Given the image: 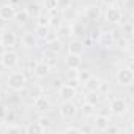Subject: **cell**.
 Returning a JSON list of instances; mask_svg holds the SVG:
<instances>
[{"mask_svg": "<svg viewBox=\"0 0 134 134\" xmlns=\"http://www.w3.org/2000/svg\"><path fill=\"white\" fill-rule=\"evenodd\" d=\"M7 85L14 92H21L27 85V76L22 71H13L7 79Z\"/></svg>", "mask_w": 134, "mask_h": 134, "instance_id": "6da1fadb", "label": "cell"}, {"mask_svg": "<svg viewBox=\"0 0 134 134\" xmlns=\"http://www.w3.org/2000/svg\"><path fill=\"white\" fill-rule=\"evenodd\" d=\"M115 81L121 87H129L134 82L132 68H129V66H121V68H118L117 73H115Z\"/></svg>", "mask_w": 134, "mask_h": 134, "instance_id": "7a4b0ae2", "label": "cell"}, {"mask_svg": "<svg viewBox=\"0 0 134 134\" xmlns=\"http://www.w3.org/2000/svg\"><path fill=\"white\" fill-rule=\"evenodd\" d=\"M58 114H60V117L63 120H71L77 114V106L71 99H63L60 107H58Z\"/></svg>", "mask_w": 134, "mask_h": 134, "instance_id": "3957f363", "label": "cell"}, {"mask_svg": "<svg viewBox=\"0 0 134 134\" xmlns=\"http://www.w3.org/2000/svg\"><path fill=\"white\" fill-rule=\"evenodd\" d=\"M0 63H2L3 68L7 70H13L14 66L19 63V54L16 51H3V54L0 55Z\"/></svg>", "mask_w": 134, "mask_h": 134, "instance_id": "277c9868", "label": "cell"}, {"mask_svg": "<svg viewBox=\"0 0 134 134\" xmlns=\"http://www.w3.org/2000/svg\"><path fill=\"white\" fill-rule=\"evenodd\" d=\"M109 109H110V112L112 114H115V115H123V114H126V110H128V103H126V99L121 96H117V98H112L110 99V103H109Z\"/></svg>", "mask_w": 134, "mask_h": 134, "instance_id": "5b68a950", "label": "cell"}, {"mask_svg": "<svg viewBox=\"0 0 134 134\" xmlns=\"http://www.w3.org/2000/svg\"><path fill=\"white\" fill-rule=\"evenodd\" d=\"M16 43H18V36H16V33H14L13 30L5 29V30L0 32V44H2L5 49L13 47Z\"/></svg>", "mask_w": 134, "mask_h": 134, "instance_id": "8992f818", "label": "cell"}, {"mask_svg": "<svg viewBox=\"0 0 134 134\" xmlns=\"http://www.w3.org/2000/svg\"><path fill=\"white\" fill-rule=\"evenodd\" d=\"M104 18H106V21L110 22V24H120V22L123 21V13H121L118 8H115V7H107Z\"/></svg>", "mask_w": 134, "mask_h": 134, "instance_id": "52a82bcc", "label": "cell"}, {"mask_svg": "<svg viewBox=\"0 0 134 134\" xmlns=\"http://www.w3.org/2000/svg\"><path fill=\"white\" fill-rule=\"evenodd\" d=\"M96 41H98V44H99L101 47L109 49V47H112V46L115 44V36H114L112 32H99Z\"/></svg>", "mask_w": 134, "mask_h": 134, "instance_id": "ba28073f", "label": "cell"}, {"mask_svg": "<svg viewBox=\"0 0 134 134\" xmlns=\"http://www.w3.org/2000/svg\"><path fill=\"white\" fill-rule=\"evenodd\" d=\"M33 107H35L38 112H47V110H51L52 104H51V101H49L47 96L41 95V96H38V98L33 99Z\"/></svg>", "mask_w": 134, "mask_h": 134, "instance_id": "9c48e42d", "label": "cell"}, {"mask_svg": "<svg viewBox=\"0 0 134 134\" xmlns=\"http://www.w3.org/2000/svg\"><path fill=\"white\" fill-rule=\"evenodd\" d=\"M51 66L47 65V62H36V65L33 66V74L36 76V77H40V79H43V77H46V76H49V73H51Z\"/></svg>", "mask_w": 134, "mask_h": 134, "instance_id": "30bf717a", "label": "cell"}, {"mask_svg": "<svg viewBox=\"0 0 134 134\" xmlns=\"http://www.w3.org/2000/svg\"><path fill=\"white\" fill-rule=\"evenodd\" d=\"M14 14H16V8L11 3H5V5L0 7V18L5 19L7 22L8 21H14Z\"/></svg>", "mask_w": 134, "mask_h": 134, "instance_id": "8fae6325", "label": "cell"}, {"mask_svg": "<svg viewBox=\"0 0 134 134\" xmlns=\"http://www.w3.org/2000/svg\"><path fill=\"white\" fill-rule=\"evenodd\" d=\"M103 84V79L98 77V76H90L85 82H84V87L87 88V92H99V87Z\"/></svg>", "mask_w": 134, "mask_h": 134, "instance_id": "7c38bea8", "label": "cell"}, {"mask_svg": "<svg viewBox=\"0 0 134 134\" xmlns=\"http://www.w3.org/2000/svg\"><path fill=\"white\" fill-rule=\"evenodd\" d=\"M110 125V118L106 115H96L93 120V129L96 131H106V128Z\"/></svg>", "mask_w": 134, "mask_h": 134, "instance_id": "4fadbf2b", "label": "cell"}, {"mask_svg": "<svg viewBox=\"0 0 134 134\" xmlns=\"http://www.w3.org/2000/svg\"><path fill=\"white\" fill-rule=\"evenodd\" d=\"M58 92H60V96H62L63 99H73V98L77 95V90H76L74 87L68 85V84H62L60 88H58Z\"/></svg>", "mask_w": 134, "mask_h": 134, "instance_id": "5bb4252c", "label": "cell"}, {"mask_svg": "<svg viewBox=\"0 0 134 134\" xmlns=\"http://www.w3.org/2000/svg\"><path fill=\"white\" fill-rule=\"evenodd\" d=\"M65 65L68 66V68H76V70H79L81 65H82V58H81V55H77V54H68V55L65 57Z\"/></svg>", "mask_w": 134, "mask_h": 134, "instance_id": "9a60e30c", "label": "cell"}, {"mask_svg": "<svg viewBox=\"0 0 134 134\" xmlns=\"http://www.w3.org/2000/svg\"><path fill=\"white\" fill-rule=\"evenodd\" d=\"M21 43H22V46H24L25 49H33V47L36 46V43H38V38L35 36V33L27 32V33H24V35H22Z\"/></svg>", "mask_w": 134, "mask_h": 134, "instance_id": "2e32d148", "label": "cell"}, {"mask_svg": "<svg viewBox=\"0 0 134 134\" xmlns=\"http://www.w3.org/2000/svg\"><path fill=\"white\" fill-rule=\"evenodd\" d=\"M47 51L57 55V54L62 51V40H60L58 36H54V38L47 40Z\"/></svg>", "mask_w": 134, "mask_h": 134, "instance_id": "e0dca14e", "label": "cell"}, {"mask_svg": "<svg viewBox=\"0 0 134 134\" xmlns=\"http://www.w3.org/2000/svg\"><path fill=\"white\" fill-rule=\"evenodd\" d=\"M84 43L81 41V40H73V41H70V44H68V51H70V54H77V55H82L84 54Z\"/></svg>", "mask_w": 134, "mask_h": 134, "instance_id": "ac0fdd59", "label": "cell"}, {"mask_svg": "<svg viewBox=\"0 0 134 134\" xmlns=\"http://www.w3.org/2000/svg\"><path fill=\"white\" fill-rule=\"evenodd\" d=\"M99 16H101V10H99L98 5H90V7H87V10H85V18H87L88 21H96Z\"/></svg>", "mask_w": 134, "mask_h": 134, "instance_id": "d6986e66", "label": "cell"}, {"mask_svg": "<svg viewBox=\"0 0 134 134\" xmlns=\"http://www.w3.org/2000/svg\"><path fill=\"white\" fill-rule=\"evenodd\" d=\"M71 35H74L76 38L85 36V25H84V22H73V25H71Z\"/></svg>", "mask_w": 134, "mask_h": 134, "instance_id": "ffe728a7", "label": "cell"}, {"mask_svg": "<svg viewBox=\"0 0 134 134\" xmlns=\"http://www.w3.org/2000/svg\"><path fill=\"white\" fill-rule=\"evenodd\" d=\"M77 16H79V13H77L74 8H71V7L62 10V18H63L65 21H76Z\"/></svg>", "mask_w": 134, "mask_h": 134, "instance_id": "44dd1931", "label": "cell"}, {"mask_svg": "<svg viewBox=\"0 0 134 134\" xmlns=\"http://www.w3.org/2000/svg\"><path fill=\"white\" fill-rule=\"evenodd\" d=\"M24 10L29 13V16H35V18H36V16H38V14L43 11L41 5H40V3H36V2H32V3H29V5H27Z\"/></svg>", "mask_w": 134, "mask_h": 134, "instance_id": "7402d4cb", "label": "cell"}, {"mask_svg": "<svg viewBox=\"0 0 134 134\" xmlns=\"http://www.w3.org/2000/svg\"><path fill=\"white\" fill-rule=\"evenodd\" d=\"M35 36H36L38 40H47V36H49V27L36 25V27H35Z\"/></svg>", "mask_w": 134, "mask_h": 134, "instance_id": "603a6c76", "label": "cell"}, {"mask_svg": "<svg viewBox=\"0 0 134 134\" xmlns=\"http://www.w3.org/2000/svg\"><path fill=\"white\" fill-rule=\"evenodd\" d=\"M57 36H60V38H70L71 36V25H68V24L58 25L57 27Z\"/></svg>", "mask_w": 134, "mask_h": 134, "instance_id": "cb8c5ba5", "label": "cell"}, {"mask_svg": "<svg viewBox=\"0 0 134 134\" xmlns=\"http://www.w3.org/2000/svg\"><path fill=\"white\" fill-rule=\"evenodd\" d=\"M81 112H82L84 117H92L95 114V104H90V103L84 101L82 103V107H81Z\"/></svg>", "mask_w": 134, "mask_h": 134, "instance_id": "d4e9b609", "label": "cell"}, {"mask_svg": "<svg viewBox=\"0 0 134 134\" xmlns=\"http://www.w3.org/2000/svg\"><path fill=\"white\" fill-rule=\"evenodd\" d=\"M51 24V16L49 14H44L43 11L36 16V25H44V27H49Z\"/></svg>", "mask_w": 134, "mask_h": 134, "instance_id": "484cf974", "label": "cell"}, {"mask_svg": "<svg viewBox=\"0 0 134 134\" xmlns=\"http://www.w3.org/2000/svg\"><path fill=\"white\" fill-rule=\"evenodd\" d=\"M29 13L25 11V10H21V11H16V14H14V21L16 22H19V24H24V22H27L29 21Z\"/></svg>", "mask_w": 134, "mask_h": 134, "instance_id": "4316f807", "label": "cell"}, {"mask_svg": "<svg viewBox=\"0 0 134 134\" xmlns=\"http://www.w3.org/2000/svg\"><path fill=\"white\" fill-rule=\"evenodd\" d=\"M132 32H134V25H132V22H131V21H128V22L121 24V33H125V36L131 38V36H132Z\"/></svg>", "mask_w": 134, "mask_h": 134, "instance_id": "83f0119b", "label": "cell"}, {"mask_svg": "<svg viewBox=\"0 0 134 134\" xmlns=\"http://www.w3.org/2000/svg\"><path fill=\"white\" fill-rule=\"evenodd\" d=\"M85 101L96 106L98 101H99V92H88V93L85 95Z\"/></svg>", "mask_w": 134, "mask_h": 134, "instance_id": "f1b7e54d", "label": "cell"}, {"mask_svg": "<svg viewBox=\"0 0 134 134\" xmlns=\"http://www.w3.org/2000/svg\"><path fill=\"white\" fill-rule=\"evenodd\" d=\"M25 131H27V132H43V131H46V129H44L38 121H33V123H30V125L25 128Z\"/></svg>", "mask_w": 134, "mask_h": 134, "instance_id": "f546056e", "label": "cell"}, {"mask_svg": "<svg viewBox=\"0 0 134 134\" xmlns=\"http://www.w3.org/2000/svg\"><path fill=\"white\" fill-rule=\"evenodd\" d=\"M41 95H44V88L41 87V85H33L32 88H30V96L35 99V98H38V96H41Z\"/></svg>", "mask_w": 134, "mask_h": 134, "instance_id": "4dcf8cb0", "label": "cell"}, {"mask_svg": "<svg viewBox=\"0 0 134 134\" xmlns=\"http://www.w3.org/2000/svg\"><path fill=\"white\" fill-rule=\"evenodd\" d=\"M92 76V73H90V70H77V79L84 84L88 77Z\"/></svg>", "mask_w": 134, "mask_h": 134, "instance_id": "1f68e13d", "label": "cell"}, {"mask_svg": "<svg viewBox=\"0 0 134 134\" xmlns=\"http://www.w3.org/2000/svg\"><path fill=\"white\" fill-rule=\"evenodd\" d=\"M44 8L47 11L58 10V0H44Z\"/></svg>", "mask_w": 134, "mask_h": 134, "instance_id": "d6a6232c", "label": "cell"}, {"mask_svg": "<svg viewBox=\"0 0 134 134\" xmlns=\"http://www.w3.org/2000/svg\"><path fill=\"white\" fill-rule=\"evenodd\" d=\"M117 44H118V47H121V49H126V47H129V44H131V38H128V36H121L118 41H117Z\"/></svg>", "mask_w": 134, "mask_h": 134, "instance_id": "836d02e7", "label": "cell"}, {"mask_svg": "<svg viewBox=\"0 0 134 134\" xmlns=\"http://www.w3.org/2000/svg\"><path fill=\"white\" fill-rule=\"evenodd\" d=\"M36 121H38V123H40V125H41V126H43L44 129H47V128L51 126V120H49L47 117H40V118H38Z\"/></svg>", "mask_w": 134, "mask_h": 134, "instance_id": "e575fe53", "label": "cell"}, {"mask_svg": "<svg viewBox=\"0 0 134 134\" xmlns=\"http://www.w3.org/2000/svg\"><path fill=\"white\" fill-rule=\"evenodd\" d=\"M66 84H68V85H71V87H74V88L77 90V88L81 87V84H82V82H81L77 77H74V79H68V82H66Z\"/></svg>", "mask_w": 134, "mask_h": 134, "instance_id": "d590c367", "label": "cell"}, {"mask_svg": "<svg viewBox=\"0 0 134 134\" xmlns=\"http://www.w3.org/2000/svg\"><path fill=\"white\" fill-rule=\"evenodd\" d=\"M77 77V70L76 68H68V71H66V79H74Z\"/></svg>", "mask_w": 134, "mask_h": 134, "instance_id": "8d00e7d4", "label": "cell"}, {"mask_svg": "<svg viewBox=\"0 0 134 134\" xmlns=\"http://www.w3.org/2000/svg\"><path fill=\"white\" fill-rule=\"evenodd\" d=\"M22 128L21 126H16V125H8L7 126V132H21Z\"/></svg>", "mask_w": 134, "mask_h": 134, "instance_id": "74e56055", "label": "cell"}, {"mask_svg": "<svg viewBox=\"0 0 134 134\" xmlns=\"http://www.w3.org/2000/svg\"><path fill=\"white\" fill-rule=\"evenodd\" d=\"M71 7V0H58V8L63 10V8H68Z\"/></svg>", "mask_w": 134, "mask_h": 134, "instance_id": "f35d334b", "label": "cell"}, {"mask_svg": "<svg viewBox=\"0 0 134 134\" xmlns=\"http://www.w3.org/2000/svg\"><path fill=\"white\" fill-rule=\"evenodd\" d=\"M14 118H16V114H14V110H8V112H7V117H5V120H8L10 123H13V121H14Z\"/></svg>", "mask_w": 134, "mask_h": 134, "instance_id": "ab89813d", "label": "cell"}, {"mask_svg": "<svg viewBox=\"0 0 134 134\" xmlns=\"http://www.w3.org/2000/svg\"><path fill=\"white\" fill-rule=\"evenodd\" d=\"M106 131H107V132H120L121 129H120V126H114V125L110 123V125L106 128Z\"/></svg>", "mask_w": 134, "mask_h": 134, "instance_id": "60d3db41", "label": "cell"}, {"mask_svg": "<svg viewBox=\"0 0 134 134\" xmlns=\"http://www.w3.org/2000/svg\"><path fill=\"white\" fill-rule=\"evenodd\" d=\"M7 112H8V109H7L3 104H0V120H5V117H7Z\"/></svg>", "mask_w": 134, "mask_h": 134, "instance_id": "b9f144b4", "label": "cell"}, {"mask_svg": "<svg viewBox=\"0 0 134 134\" xmlns=\"http://www.w3.org/2000/svg\"><path fill=\"white\" fill-rule=\"evenodd\" d=\"M101 3H103L104 7H114V5L117 3V0H101Z\"/></svg>", "mask_w": 134, "mask_h": 134, "instance_id": "7bdbcfd3", "label": "cell"}, {"mask_svg": "<svg viewBox=\"0 0 134 134\" xmlns=\"http://www.w3.org/2000/svg\"><path fill=\"white\" fill-rule=\"evenodd\" d=\"M65 132H81V129H79V128H73V126H70V128H66V129H65Z\"/></svg>", "mask_w": 134, "mask_h": 134, "instance_id": "ee69618b", "label": "cell"}, {"mask_svg": "<svg viewBox=\"0 0 134 134\" xmlns=\"http://www.w3.org/2000/svg\"><path fill=\"white\" fill-rule=\"evenodd\" d=\"M5 29H7V21L0 18V32H2V30H5Z\"/></svg>", "mask_w": 134, "mask_h": 134, "instance_id": "f6af8a7d", "label": "cell"}, {"mask_svg": "<svg viewBox=\"0 0 134 134\" xmlns=\"http://www.w3.org/2000/svg\"><path fill=\"white\" fill-rule=\"evenodd\" d=\"M52 85H54L55 88H60V85H62V81H60V79H55V81L52 82Z\"/></svg>", "mask_w": 134, "mask_h": 134, "instance_id": "bcb514c9", "label": "cell"}, {"mask_svg": "<svg viewBox=\"0 0 134 134\" xmlns=\"http://www.w3.org/2000/svg\"><path fill=\"white\" fill-rule=\"evenodd\" d=\"M81 131H87V132H90V131H93V128H90V126H82V128H79Z\"/></svg>", "mask_w": 134, "mask_h": 134, "instance_id": "7dc6e473", "label": "cell"}]
</instances>
